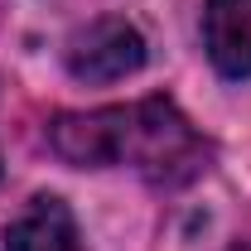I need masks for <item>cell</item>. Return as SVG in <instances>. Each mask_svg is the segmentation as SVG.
Instances as JSON below:
<instances>
[{
    "mask_svg": "<svg viewBox=\"0 0 251 251\" xmlns=\"http://www.w3.org/2000/svg\"><path fill=\"white\" fill-rule=\"evenodd\" d=\"M53 155L77 169L130 164L155 188H184L208 169V140L188 126V116L164 101L145 97L135 106H101V111H63L49 126Z\"/></svg>",
    "mask_w": 251,
    "mask_h": 251,
    "instance_id": "6da1fadb",
    "label": "cell"
},
{
    "mask_svg": "<svg viewBox=\"0 0 251 251\" xmlns=\"http://www.w3.org/2000/svg\"><path fill=\"white\" fill-rule=\"evenodd\" d=\"M63 58H68V73L77 82H116V77H130L145 63V39L135 25H126L116 15H101L68 39Z\"/></svg>",
    "mask_w": 251,
    "mask_h": 251,
    "instance_id": "7a4b0ae2",
    "label": "cell"
},
{
    "mask_svg": "<svg viewBox=\"0 0 251 251\" xmlns=\"http://www.w3.org/2000/svg\"><path fill=\"white\" fill-rule=\"evenodd\" d=\"M203 39L222 77H251V0H208Z\"/></svg>",
    "mask_w": 251,
    "mask_h": 251,
    "instance_id": "3957f363",
    "label": "cell"
},
{
    "mask_svg": "<svg viewBox=\"0 0 251 251\" xmlns=\"http://www.w3.org/2000/svg\"><path fill=\"white\" fill-rule=\"evenodd\" d=\"M5 247L10 251H77V222H73L63 198L39 193V198H29V208L5 227Z\"/></svg>",
    "mask_w": 251,
    "mask_h": 251,
    "instance_id": "277c9868",
    "label": "cell"
},
{
    "mask_svg": "<svg viewBox=\"0 0 251 251\" xmlns=\"http://www.w3.org/2000/svg\"><path fill=\"white\" fill-rule=\"evenodd\" d=\"M237 251H251V247H237Z\"/></svg>",
    "mask_w": 251,
    "mask_h": 251,
    "instance_id": "5b68a950",
    "label": "cell"
}]
</instances>
